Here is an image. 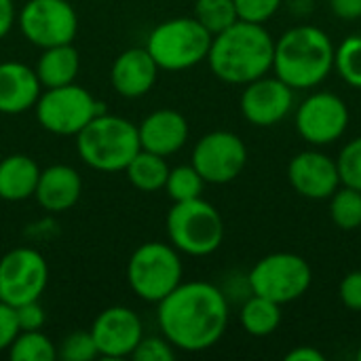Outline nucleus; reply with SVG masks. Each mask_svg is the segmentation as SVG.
I'll return each mask as SVG.
<instances>
[{"instance_id": "nucleus-1", "label": "nucleus", "mask_w": 361, "mask_h": 361, "mask_svg": "<svg viewBox=\"0 0 361 361\" xmlns=\"http://www.w3.org/2000/svg\"><path fill=\"white\" fill-rule=\"evenodd\" d=\"M161 334L180 351L212 349L228 328V300L207 281H186L169 292L157 311Z\"/></svg>"}, {"instance_id": "nucleus-2", "label": "nucleus", "mask_w": 361, "mask_h": 361, "mask_svg": "<svg viewBox=\"0 0 361 361\" xmlns=\"http://www.w3.org/2000/svg\"><path fill=\"white\" fill-rule=\"evenodd\" d=\"M275 40L262 23L235 21L212 38L207 63L228 85H247L273 68Z\"/></svg>"}, {"instance_id": "nucleus-3", "label": "nucleus", "mask_w": 361, "mask_h": 361, "mask_svg": "<svg viewBox=\"0 0 361 361\" xmlns=\"http://www.w3.org/2000/svg\"><path fill=\"white\" fill-rule=\"evenodd\" d=\"M334 42L315 25H296L275 40V76L296 89H313L334 70Z\"/></svg>"}, {"instance_id": "nucleus-4", "label": "nucleus", "mask_w": 361, "mask_h": 361, "mask_svg": "<svg viewBox=\"0 0 361 361\" xmlns=\"http://www.w3.org/2000/svg\"><path fill=\"white\" fill-rule=\"evenodd\" d=\"M140 150L137 125L123 116L102 112L76 133V152L80 161L97 171H125Z\"/></svg>"}, {"instance_id": "nucleus-5", "label": "nucleus", "mask_w": 361, "mask_h": 361, "mask_svg": "<svg viewBox=\"0 0 361 361\" xmlns=\"http://www.w3.org/2000/svg\"><path fill=\"white\" fill-rule=\"evenodd\" d=\"M167 235L171 245L195 258L214 254L224 241V220L203 197L173 203L167 214Z\"/></svg>"}, {"instance_id": "nucleus-6", "label": "nucleus", "mask_w": 361, "mask_h": 361, "mask_svg": "<svg viewBox=\"0 0 361 361\" xmlns=\"http://www.w3.org/2000/svg\"><path fill=\"white\" fill-rule=\"evenodd\" d=\"M212 38L195 17H173L150 32L146 49L161 70L180 72L207 59Z\"/></svg>"}, {"instance_id": "nucleus-7", "label": "nucleus", "mask_w": 361, "mask_h": 361, "mask_svg": "<svg viewBox=\"0 0 361 361\" xmlns=\"http://www.w3.org/2000/svg\"><path fill=\"white\" fill-rule=\"evenodd\" d=\"M184 267L173 245L150 241L142 243L127 262L129 288L146 302H161L182 283Z\"/></svg>"}, {"instance_id": "nucleus-8", "label": "nucleus", "mask_w": 361, "mask_h": 361, "mask_svg": "<svg viewBox=\"0 0 361 361\" xmlns=\"http://www.w3.org/2000/svg\"><path fill=\"white\" fill-rule=\"evenodd\" d=\"M247 283L252 294L283 307L307 294L313 283V271L302 256L292 252H275L260 258L252 267Z\"/></svg>"}, {"instance_id": "nucleus-9", "label": "nucleus", "mask_w": 361, "mask_h": 361, "mask_svg": "<svg viewBox=\"0 0 361 361\" xmlns=\"http://www.w3.org/2000/svg\"><path fill=\"white\" fill-rule=\"evenodd\" d=\"M34 110L44 131L55 135H76L97 114L106 112V106L85 87L70 82L42 91Z\"/></svg>"}, {"instance_id": "nucleus-10", "label": "nucleus", "mask_w": 361, "mask_h": 361, "mask_svg": "<svg viewBox=\"0 0 361 361\" xmlns=\"http://www.w3.org/2000/svg\"><path fill=\"white\" fill-rule=\"evenodd\" d=\"M17 25L27 42L49 49L74 40L78 15L68 0H27L17 13Z\"/></svg>"}, {"instance_id": "nucleus-11", "label": "nucleus", "mask_w": 361, "mask_h": 361, "mask_svg": "<svg viewBox=\"0 0 361 361\" xmlns=\"http://www.w3.org/2000/svg\"><path fill=\"white\" fill-rule=\"evenodd\" d=\"M49 283V264L34 247H15L0 258V300L19 307L40 300Z\"/></svg>"}, {"instance_id": "nucleus-12", "label": "nucleus", "mask_w": 361, "mask_h": 361, "mask_svg": "<svg viewBox=\"0 0 361 361\" xmlns=\"http://www.w3.org/2000/svg\"><path fill=\"white\" fill-rule=\"evenodd\" d=\"M245 165V142L233 131H212L195 144L192 167L205 184H228L241 176Z\"/></svg>"}, {"instance_id": "nucleus-13", "label": "nucleus", "mask_w": 361, "mask_h": 361, "mask_svg": "<svg viewBox=\"0 0 361 361\" xmlns=\"http://www.w3.org/2000/svg\"><path fill=\"white\" fill-rule=\"evenodd\" d=\"M347 125L349 108L330 91L309 95L296 110V129L300 137L313 146H328L341 140L347 131Z\"/></svg>"}, {"instance_id": "nucleus-14", "label": "nucleus", "mask_w": 361, "mask_h": 361, "mask_svg": "<svg viewBox=\"0 0 361 361\" xmlns=\"http://www.w3.org/2000/svg\"><path fill=\"white\" fill-rule=\"evenodd\" d=\"M241 114L256 127H273L281 123L294 108V89L277 76H260L243 85Z\"/></svg>"}, {"instance_id": "nucleus-15", "label": "nucleus", "mask_w": 361, "mask_h": 361, "mask_svg": "<svg viewBox=\"0 0 361 361\" xmlns=\"http://www.w3.org/2000/svg\"><path fill=\"white\" fill-rule=\"evenodd\" d=\"M89 332L97 345L99 355L108 360L131 357L144 338L142 319L129 307H110L102 311Z\"/></svg>"}, {"instance_id": "nucleus-16", "label": "nucleus", "mask_w": 361, "mask_h": 361, "mask_svg": "<svg viewBox=\"0 0 361 361\" xmlns=\"http://www.w3.org/2000/svg\"><path fill=\"white\" fill-rule=\"evenodd\" d=\"M288 180L300 197L313 201L330 199L341 188L336 161L319 150H305L292 157L288 165Z\"/></svg>"}, {"instance_id": "nucleus-17", "label": "nucleus", "mask_w": 361, "mask_h": 361, "mask_svg": "<svg viewBox=\"0 0 361 361\" xmlns=\"http://www.w3.org/2000/svg\"><path fill=\"white\" fill-rule=\"evenodd\" d=\"M140 146L148 152L171 157L184 148L188 140V121L184 114L171 108H161L150 112L137 125Z\"/></svg>"}, {"instance_id": "nucleus-18", "label": "nucleus", "mask_w": 361, "mask_h": 361, "mask_svg": "<svg viewBox=\"0 0 361 361\" xmlns=\"http://www.w3.org/2000/svg\"><path fill=\"white\" fill-rule=\"evenodd\" d=\"M159 66L148 53L146 47H135L123 51L110 70V82L114 91L123 97H142L146 95L159 76Z\"/></svg>"}, {"instance_id": "nucleus-19", "label": "nucleus", "mask_w": 361, "mask_h": 361, "mask_svg": "<svg viewBox=\"0 0 361 361\" xmlns=\"http://www.w3.org/2000/svg\"><path fill=\"white\" fill-rule=\"evenodd\" d=\"M42 93L36 70L21 61L0 63V114H21L34 108Z\"/></svg>"}, {"instance_id": "nucleus-20", "label": "nucleus", "mask_w": 361, "mask_h": 361, "mask_svg": "<svg viewBox=\"0 0 361 361\" xmlns=\"http://www.w3.org/2000/svg\"><path fill=\"white\" fill-rule=\"evenodd\" d=\"M82 192V178L70 165H51L40 169V178L34 190L38 205L51 214L72 209Z\"/></svg>"}, {"instance_id": "nucleus-21", "label": "nucleus", "mask_w": 361, "mask_h": 361, "mask_svg": "<svg viewBox=\"0 0 361 361\" xmlns=\"http://www.w3.org/2000/svg\"><path fill=\"white\" fill-rule=\"evenodd\" d=\"M40 167L27 154H8L0 161V199L25 201L34 197Z\"/></svg>"}, {"instance_id": "nucleus-22", "label": "nucleus", "mask_w": 361, "mask_h": 361, "mask_svg": "<svg viewBox=\"0 0 361 361\" xmlns=\"http://www.w3.org/2000/svg\"><path fill=\"white\" fill-rule=\"evenodd\" d=\"M78 70H80V55L72 47V42L42 49V55L36 63V76L44 89L74 82Z\"/></svg>"}, {"instance_id": "nucleus-23", "label": "nucleus", "mask_w": 361, "mask_h": 361, "mask_svg": "<svg viewBox=\"0 0 361 361\" xmlns=\"http://www.w3.org/2000/svg\"><path fill=\"white\" fill-rule=\"evenodd\" d=\"M127 180L131 182V186H135L142 192H157L161 188H165L167 176H169V165L165 161V157L148 152V150H140L129 165L125 167Z\"/></svg>"}, {"instance_id": "nucleus-24", "label": "nucleus", "mask_w": 361, "mask_h": 361, "mask_svg": "<svg viewBox=\"0 0 361 361\" xmlns=\"http://www.w3.org/2000/svg\"><path fill=\"white\" fill-rule=\"evenodd\" d=\"M239 322L250 336L256 338L271 336L281 324V305L252 294L241 307Z\"/></svg>"}, {"instance_id": "nucleus-25", "label": "nucleus", "mask_w": 361, "mask_h": 361, "mask_svg": "<svg viewBox=\"0 0 361 361\" xmlns=\"http://www.w3.org/2000/svg\"><path fill=\"white\" fill-rule=\"evenodd\" d=\"M11 361H55L57 360V347L51 343L49 336L42 334V330L32 332H19L11 347L6 349Z\"/></svg>"}, {"instance_id": "nucleus-26", "label": "nucleus", "mask_w": 361, "mask_h": 361, "mask_svg": "<svg viewBox=\"0 0 361 361\" xmlns=\"http://www.w3.org/2000/svg\"><path fill=\"white\" fill-rule=\"evenodd\" d=\"M195 19L212 34H220L239 21L235 0H197L195 2Z\"/></svg>"}, {"instance_id": "nucleus-27", "label": "nucleus", "mask_w": 361, "mask_h": 361, "mask_svg": "<svg viewBox=\"0 0 361 361\" xmlns=\"http://www.w3.org/2000/svg\"><path fill=\"white\" fill-rule=\"evenodd\" d=\"M330 218L343 231L361 226V190L343 186L330 197Z\"/></svg>"}, {"instance_id": "nucleus-28", "label": "nucleus", "mask_w": 361, "mask_h": 361, "mask_svg": "<svg viewBox=\"0 0 361 361\" xmlns=\"http://www.w3.org/2000/svg\"><path fill=\"white\" fill-rule=\"evenodd\" d=\"M203 186H205V180L190 163V165H178V167L169 169V176L165 182V192L169 195V199L173 203H180V201L199 199L203 195Z\"/></svg>"}, {"instance_id": "nucleus-29", "label": "nucleus", "mask_w": 361, "mask_h": 361, "mask_svg": "<svg viewBox=\"0 0 361 361\" xmlns=\"http://www.w3.org/2000/svg\"><path fill=\"white\" fill-rule=\"evenodd\" d=\"M334 70L353 89H361V36H347L334 51Z\"/></svg>"}, {"instance_id": "nucleus-30", "label": "nucleus", "mask_w": 361, "mask_h": 361, "mask_svg": "<svg viewBox=\"0 0 361 361\" xmlns=\"http://www.w3.org/2000/svg\"><path fill=\"white\" fill-rule=\"evenodd\" d=\"M336 165H338L341 184L361 190V135L345 144V148L336 159Z\"/></svg>"}, {"instance_id": "nucleus-31", "label": "nucleus", "mask_w": 361, "mask_h": 361, "mask_svg": "<svg viewBox=\"0 0 361 361\" xmlns=\"http://www.w3.org/2000/svg\"><path fill=\"white\" fill-rule=\"evenodd\" d=\"M99 355L91 332H72L57 347V360L93 361Z\"/></svg>"}, {"instance_id": "nucleus-32", "label": "nucleus", "mask_w": 361, "mask_h": 361, "mask_svg": "<svg viewBox=\"0 0 361 361\" xmlns=\"http://www.w3.org/2000/svg\"><path fill=\"white\" fill-rule=\"evenodd\" d=\"M131 357L135 361H173L176 347L165 336H144Z\"/></svg>"}, {"instance_id": "nucleus-33", "label": "nucleus", "mask_w": 361, "mask_h": 361, "mask_svg": "<svg viewBox=\"0 0 361 361\" xmlns=\"http://www.w3.org/2000/svg\"><path fill=\"white\" fill-rule=\"evenodd\" d=\"M281 2L283 0H235V6L239 19L252 23H264L279 11Z\"/></svg>"}, {"instance_id": "nucleus-34", "label": "nucleus", "mask_w": 361, "mask_h": 361, "mask_svg": "<svg viewBox=\"0 0 361 361\" xmlns=\"http://www.w3.org/2000/svg\"><path fill=\"white\" fill-rule=\"evenodd\" d=\"M15 317H17V326L19 332H32V330H42L47 315L44 309L40 307L38 300L32 302H23L19 307H15Z\"/></svg>"}, {"instance_id": "nucleus-35", "label": "nucleus", "mask_w": 361, "mask_h": 361, "mask_svg": "<svg viewBox=\"0 0 361 361\" xmlns=\"http://www.w3.org/2000/svg\"><path fill=\"white\" fill-rule=\"evenodd\" d=\"M338 296L347 309L361 313V271H351L343 277L338 286Z\"/></svg>"}, {"instance_id": "nucleus-36", "label": "nucleus", "mask_w": 361, "mask_h": 361, "mask_svg": "<svg viewBox=\"0 0 361 361\" xmlns=\"http://www.w3.org/2000/svg\"><path fill=\"white\" fill-rule=\"evenodd\" d=\"M17 334H19V326L15 317V307L0 300V351H6Z\"/></svg>"}, {"instance_id": "nucleus-37", "label": "nucleus", "mask_w": 361, "mask_h": 361, "mask_svg": "<svg viewBox=\"0 0 361 361\" xmlns=\"http://www.w3.org/2000/svg\"><path fill=\"white\" fill-rule=\"evenodd\" d=\"M330 8L343 21L361 19V0H330Z\"/></svg>"}, {"instance_id": "nucleus-38", "label": "nucleus", "mask_w": 361, "mask_h": 361, "mask_svg": "<svg viewBox=\"0 0 361 361\" xmlns=\"http://www.w3.org/2000/svg\"><path fill=\"white\" fill-rule=\"evenodd\" d=\"M17 21V8L13 0H0V38H4Z\"/></svg>"}, {"instance_id": "nucleus-39", "label": "nucleus", "mask_w": 361, "mask_h": 361, "mask_svg": "<svg viewBox=\"0 0 361 361\" xmlns=\"http://www.w3.org/2000/svg\"><path fill=\"white\" fill-rule=\"evenodd\" d=\"M286 361H326V355L315 349V347H309V345H300L296 349H292L288 355H286Z\"/></svg>"}, {"instance_id": "nucleus-40", "label": "nucleus", "mask_w": 361, "mask_h": 361, "mask_svg": "<svg viewBox=\"0 0 361 361\" xmlns=\"http://www.w3.org/2000/svg\"><path fill=\"white\" fill-rule=\"evenodd\" d=\"M357 360L361 361V345H360V351H357Z\"/></svg>"}]
</instances>
